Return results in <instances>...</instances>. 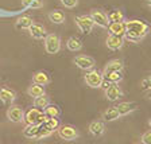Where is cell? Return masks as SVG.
<instances>
[{
	"mask_svg": "<svg viewBox=\"0 0 151 144\" xmlns=\"http://www.w3.org/2000/svg\"><path fill=\"white\" fill-rule=\"evenodd\" d=\"M49 19H50V22L55 23V24H62L65 23V14L60 9H54L51 12H49Z\"/></svg>",
	"mask_w": 151,
	"mask_h": 144,
	"instance_id": "obj_19",
	"label": "cell"
},
{
	"mask_svg": "<svg viewBox=\"0 0 151 144\" xmlns=\"http://www.w3.org/2000/svg\"><path fill=\"white\" fill-rule=\"evenodd\" d=\"M142 143L143 144H151V131H147L142 135Z\"/></svg>",
	"mask_w": 151,
	"mask_h": 144,
	"instance_id": "obj_32",
	"label": "cell"
},
{
	"mask_svg": "<svg viewBox=\"0 0 151 144\" xmlns=\"http://www.w3.org/2000/svg\"><path fill=\"white\" fill-rule=\"evenodd\" d=\"M109 34L117 35V37H123L126 35V23L124 22H116V23H109L108 26Z\"/></svg>",
	"mask_w": 151,
	"mask_h": 144,
	"instance_id": "obj_15",
	"label": "cell"
},
{
	"mask_svg": "<svg viewBox=\"0 0 151 144\" xmlns=\"http://www.w3.org/2000/svg\"><path fill=\"white\" fill-rule=\"evenodd\" d=\"M73 62L76 63V66L81 70H85V72H89L94 67V59L91 58V57L86 55H77L73 58Z\"/></svg>",
	"mask_w": 151,
	"mask_h": 144,
	"instance_id": "obj_8",
	"label": "cell"
},
{
	"mask_svg": "<svg viewBox=\"0 0 151 144\" xmlns=\"http://www.w3.org/2000/svg\"><path fill=\"white\" fill-rule=\"evenodd\" d=\"M124 23H126V35H124V39L128 41L129 43H138V42H140L150 32V26L146 22H143V20L131 19V20H127Z\"/></svg>",
	"mask_w": 151,
	"mask_h": 144,
	"instance_id": "obj_1",
	"label": "cell"
},
{
	"mask_svg": "<svg viewBox=\"0 0 151 144\" xmlns=\"http://www.w3.org/2000/svg\"><path fill=\"white\" fill-rule=\"evenodd\" d=\"M140 86H142V90H150V89H148V78L143 80V81L140 82Z\"/></svg>",
	"mask_w": 151,
	"mask_h": 144,
	"instance_id": "obj_35",
	"label": "cell"
},
{
	"mask_svg": "<svg viewBox=\"0 0 151 144\" xmlns=\"http://www.w3.org/2000/svg\"><path fill=\"white\" fill-rule=\"evenodd\" d=\"M76 24L80 28L82 34H91L94 27V23L92 20L91 15H80L76 16Z\"/></svg>",
	"mask_w": 151,
	"mask_h": 144,
	"instance_id": "obj_4",
	"label": "cell"
},
{
	"mask_svg": "<svg viewBox=\"0 0 151 144\" xmlns=\"http://www.w3.org/2000/svg\"><path fill=\"white\" fill-rule=\"evenodd\" d=\"M38 131H39V125H26L23 128V136L26 139H37V135H38Z\"/></svg>",
	"mask_w": 151,
	"mask_h": 144,
	"instance_id": "obj_23",
	"label": "cell"
},
{
	"mask_svg": "<svg viewBox=\"0 0 151 144\" xmlns=\"http://www.w3.org/2000/svg\"><path fill=\"white\" fill-rule=\"evenodd\" d=\"M104 75L103 73H100L99 70H89L86 74H85V82L89 88H100L101 81H103Z\"/></svg>",
	"mask_w": 151,
	"mask_h": 144,
	"instance_id": "obj_5",
	"label": "cell"
},
{
	"mask_svg": "<svg viewBox=\"0 0 151 144\" xmlns=\"http://www.w3.org/2000/svg\"><path fill=\"white\" fill-rule=\"evenodd\" d=\"M46 120L43 110L38 109V108H31L27 112H24V119L23 121L26 123V125H41Z\"/></svg>",
	"mask_w": 151,
	"mask_h": 144,
	"instance_id": "obj_2",
	"label": "cell"
},
{
	"mask_svg": "<svg viewBox=\"0 0 151 144\" xmlns=\"http://www.w3.org/2000/svg\"><path fill=\"white\" fill-rule=\"evenodd\" d=\"M105 132V125L103 121H92L89 124V133L93 138H101Z\"/></svg>",
	"mask_w": 151,
	"mask_h": 144,
	"instance_id": "obj_13",
	"label": "cell"
},
{
	"mask_svg": "<svg viewBox=\"0 0 151 144\" xmlns=\"http://www.w3.org/2000/svg\"><path fill=\"white\" fill-rule=\"evenodd\" d=\"M49 104H50V98L47 97L46 94H43V96H39V97L34 98V107L38 108V109H41V110H43L45 108L49 105Z\"/></svg>",
	"mask_w": 151,
	"mask_h": 144,
	"instance_id": "obj_27",
	"label": "cell"
},
{
	"mask_svg": "<svg viewBox=\"0 0 151 144\" xmlns=\"http://www.w3.org/2000/svg\"><path fill=\"white\" fill-rule=\"evenodd\" d=\"M7 117L12 123H22L24 119V110L19 105H11L7 109Z\"/></svg>",
	"mask_w": 151,
	"mask_h": 144,
	"instance_id": "obj_9",
	"label": "cell"
},
{
	"mask_svg": "<svg viewBox=\"0 0 151 144\" xmlns=\"http://www.w3.org/2000/svg\"><path fill=\"white\" fill-rule=\"evenodd\" d=\"M116 108L119 110L120 116H126V115H129L138 109V105L135 102H120L119 105H116Z\"/></svg>",
	"mask_w": 151,
	"mask_h": 144,
	"instance_id": "obj_16",
	"label": "cell"
},
{
	"mask_svg": "<svg viewBox=\"0 0 151 144\" xmlns=\"http://www.w3.org/2000/svg\"><path fill=\"white\" fill-rule=\"evenodd\" d=\"M50 135H51V132L45 128L43 124H41V125H39V131H38V135H37V139H45V138H49Z\"/></svg>",
	"mask_w": 151,
	"mask_h": 144,
	"instance_id": "obj_30",
	"label": "cell"
},
{
	"mask_svg": "<svg viewBox=\"0 0 151 144\" xmlns=\"http://www.w3.org/2000/svg\"><path fill=\"white\" fill-rule=\"evenodd\" d=\"M147 4H148V6L151 7V0H147Z\"/></svg>",
	"mask_w": 151,
	"mask_h": 144,
	"instance_id": "obj_38",
	"label": "cell"
},
{
	"mask_svg": "<svg viewBox=\"0 0 151 144\" xmlns=\"http://www.w3.org/2000/svg\"><path fill=\"white\" fill-rule=\"evenodd\" d=\"M148 125H150V128H151V119L148 120Z\"/></svg>",
	"mask_w": 151,
	"mask_h": 144,
	"instance_id": "obj_39",
	"label": "cell"
},
{
	"mask_svg": "<svg viewBox=\"0 0 151 144\" xmlns=\"http://www.w3.org/2000/svg\"><path fill=\"white\" fill-rule=\"evenodd\" d=\"M124 44V38L123 37H117V35L109 34L107 38V47L112 51H117L120 50Z\"/></svg>",
	"mask_w": 151,
	"mask_h": 144,
	"instance_id": "obj_11",
	"label": "cell"
},
{
	"mask_svg": "<svg viewBox=\"0 0 151 144\" xmlns=\"http://www.w3.org/2000/svg\"><path fill=\"white\" fill-rule=\"evenodd\" d=\"M32 18L28 15H24V16H20V18L16 20V28H22V30H28V28L31 27L32 24Z\"/></svg>",
	"mask_w": 151,
	"mask_h": 144,
	"instance_id": "obj_22",
	"label": "cell"
},
{
	"mask_svg": "<svg viewBox=\"0 0 151 144\" xmlns=\"http://www.w3.org/2000/svg\"><path fill=\"white\" fill-rule=\"evenodd\" d=\"M148 89L151 90V77H148Z\"/></svg>",
	"mask_w": 151,
	"mask_h": 144,
	"instance_id": "obj_37",
	"label": "cell"
},
{
	"mask_svg": "<svg viewBox=\"0 0 151 144\" xmlns=\"http://www.w3.org/2000/svg\"><path fill=\"white\" fill-rule=\"evenodd\" d=\"M32 82L41 85V86H45V85L50 84V75L46 72H43V70H39V72H37L32 75Z\"/></svg>",
	"mask_w": 151,
	"mask_h": 144,
	"instance_id": "obj_17",
	"label": "cell"
},
{
	"mask_svg": "<svg viewBox=\"0 0 151 144\" xmlns=\"http://www.w3.org/2000/svg\"><path fill=\"white\" fill-rule=\"evenodd\" d=\"M123 62L119 59H112L105 65L104 67V72L103 74H107V73H111V72H123Z\"/></svg>",
	"mask_w": 151,
	"mask_h": 144,
	"instance_id": "obj_18",
	"label": "cell"
},
{
	"mask_svg": "<svg viewBox=\"0 0 151 144\" xmlns=\"http://www.w3.org/2000/svg\"><path fill=\"white\" fill-rule=\"evenodd\" d=\"M45 50L47 54H57L61 50V39L55 34H49L45 38Z\"/></svg>",
	"mask_w": 151,
	"mask_h": 144,
	"instance_id": "obj_3",
	"label": "cell"
},
{
	"mask_svg": "<svg viewBox=\"0 0 151 144\" xmlns=\"http://www.w3.org/2000/svg\"><path fill=\"white\" fill-rule=\"evenodd\" d=\"M148 98H150V100H151V92H150V96H148Z\"/></svg>",
	"mask_w": 151,
	"mask_h": 144,
	"instance_id": "obj_40",
	"label": "cell"
},
{
	"mask_svg": "<svg viewBox=\"0 0 151 144\" xmlns=\"http://www.w3.org/2000/svg\"><path fill=\"white\" fill-rule=\"evenodd\" d=\"M27 94L30 96V97L37 98V97H39V96H43V94H45V89H43V86H41V85L32 84L31 86H28Z\"/></svg>",
	"mask_w": 151,
	"mask_h": 144,
	"instance_id": "obj_24",
	"label": "cell"
},
{
	"mask_svg": "<svg viewBox=\"0 0 151 144\" xmlns=\"http://www.w3.org/2000/svg\"><path fill=\"white\" fill-rule=\"evenodd\" d=\"M43 113H45V116L46 117H58L61 115V110L57 105H54V104H49V105L43 109Z\"/></svg>",
	"mask_w": 151,
	"mask_h": 144,
	"instance_id": "obj_26",
	"label": "cell"
},
{
	"mask_svg": "<svg viewBox=\"0 0 151 144\" xmlns=\"http://www.w3.org/2000/svg\"><path fill=\"white\" fill-rule=\"evenodd\" d=\"M43 125L45 128L49 129L53 133V132H55L57 129L60 128V121H58L57 117H46V120L43 121Z\"/></svg>",
	"mask_w": 151,
	"mask_h": 144,
	"instance_id": "obj_25",
	"label": "cell"
},
{
	"mask_svg": "<svg viewBox=\"0 0 151 144\" xmlns=\"http://www.w3.org/2000/svg\"><path fill=\"white\" fill-rule=\"evenodd\" d=\"M119 117H120V115H119V110H117L116 107L108 108V109L103 113L104 121H115V120H117Z\"/></svg>",
	"mask_w": 151,
	"mask_h": 144,
	"instance_id": "obj_21",
	"label": "cell"
},
{
	"mask_svg": "<svg viewBox=\"0 0 151 144\" xmlns=\"http://www.w3.org/2000/svg\"><path fill=\"white\" fill-rule=\"evenodd\" d=\"M22 3L24 7H27V8H30V6H31L32 3V0H22Z\"/></svg>",
	"mask_w": 151,
	"mask_h": 144,
	"instance_id": "obj_36",
	"label": "cell"
},
{
	"mask_svg": "<svg viewBox=\"0 0 151 144\" xmlns=\"http://www.w3.org/2000/svg\"><path fill=\"white\" fill-rule=\"evenodd\" d=\"M108 19L109 23H116V22H124V14L120 9H113L108 14Z\"/></svg>",
	"mask_w": 151,
	"mask_h": 144,
	"instance_id": "obj_28",
	"label": "cell"
},
{
	"mask_svg": "<svg viewBox=\"0 0 151 144\" xmlns=\"http://www.w3.org/2000/svg\"><path fill=\"white\" fill-rule=\"evenodd\" d=\"M103 75H104V78H107L112 84H117V82H120L123 80V72H111Z\"/></svg>",
	"mask_w": 151,
	"mask_h": 144,
	"instance_id": "obj_29",
	"label": "cell"
},
{
	"mask_svg": "<svg viewBox=\"0 0 151 144\" xmlns=\"http://www.w3.org/2000/svg\"><path fill=\"white\" fill-rule=\"evenodd\" d=\"M57 133L62 140H76L78 138V131L72 125H60V128L57 129Z\"/></svg>",
	"mask_w": 151,
	"mask_h": 144,
	"instance_id": "obj_6",
	"label": "cell"
},
{
	"mask_svg": "<svg viewBox=\"0 0 151 144\" xmlns=\"http://www.w3.org/2000/svg\"><path fill=\"white\" fill-rule=\"evenodd\" d=\"M111 85H112V82H111V81H108L107 78H103V81H101V85H100V88L105 90V89H108V88H109Z\"/></svg>",
	"mask_w": 151,
	"mask_h": 144,
	"instance_id": "obj_33",
	"label": "cell"
},
{
	"mask_svg": "<svg viewBox=\"0 0 151 144\" xmlns=\"http://www.w3.org/2000/svg\"><path fill=\"white\" fill-rule=\"evenodd\" d=\"M66 47H68V50L76 53V51H80L82 49V42L80 41L78 38L70 37L69 39H68V42H66Z\"/></svg>",
	"mask_w": 151,
	"mask_h": 144,
	"instance_id": "obj_20",
	"label": "cell"
},
{
	"mask_svg": "<svg viewBox=\"0 0 151 144\" xmlns=\"http://www.w3.org/2000/svg\"><path fill=\"white\" fill-rule=\"evenodd\" d=\"M60 1L66 8H73V7H76L78 4V0H60Z\"/></svg>",
	"mask_w": 151,
	"mask_h": 144,
	"instance_id": "obj_31",
	"label": "cell"
},
{
	"mask_svg": "<svg viewBox=\"0 0 151 144\" xmlns=\"http://www.w3.org/2000/svg\"><path fill=\"white\" fill-rule=\"evenodd\" d=\"M42 7V1L41 0H32L31 6H30V8H41Z\"/></svg>",
	"mask_w": 151,
	"mask_h": 144,
	"instance_id": "obj_34",
	"label": "cell"
},
{
	"mask_svg": "<svg viewBox=\"0 0 151 144\" xmlns=\"http://www.w3.org/2000/svg\"><path fill=\"white\" fill-rule=\"evenodd\" d=\"M105 97H107V100L108 101H117L120 97L123 96V92H122V89L119 88V85L117 84H112L109 86L108 89H105Z\"/></svg>",
	"mask_w": 151,
	"mask_h": 144,
	"instance_id": "obj_12",
	"label": "cell"
},
{
	"mask_svg": "<svg viewBox=\"0 0 151 144\" xmlns=\"http://www.w3.org/2000/svg\"><path fill=\"white\" fill-rule=\"evenodd\" d=\"M16 98V93L9 88H1L0 89V101L7 105V107H11L12 102Z\"/></svg>",
	"mask_w": 151,
	"mask_h": 144,
	"instance_id": "obj_10",
	"label": "cell"
},
{
	"mask_svg": "<svg viewBox=\"0 0 151 144\" xmlns=\"http://www.w3.org/2000/svg\"><path fill=\"white\" fill-rule=\"evenodd\" d=\"M28 32L34 39H45L46 38V30H45L43 26L37 24V23H32L31 27L28 28Z\"/></svg>",
	"mask_w": 151,
	"mask_h": 144,
	"instance_id": "obj_14",
	"label": "cell"
},
{
	"mask_svg": "<svg viewBox=\"0 0 151 144\" xmlns=\"http://www.w3.org/2000/svg\"><path fill=\"white\" fill-rule=\"evenodd\" d=\"M91 18L94 24H97L99 27H101V28H108V26H109L108 15L104 12V11H101V9H92Z\"/></svg>",
	"mask_w": 151,
	"mask_h": 144,
	"instance_id": "obj_7",
	"label": "cell"
}]
</instances>
